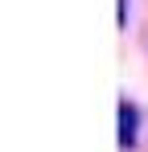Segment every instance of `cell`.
<instances>
[{
  "instance_id": "obj_1",
  "label": "cell",
  "mask_w": 148,
  "mask_h": 152,
  "mask_svg": "<svg viewBox=\"0 0 148 152\" xmlns=\"http://www.w3.org/2000/svg\"><path fill=\"white\" fill-rule=\"evenodd\" d=\"M136 136H140V111H136V103H123L119 107V144L132 148Z\"/></svg>"
}]
</instances>
